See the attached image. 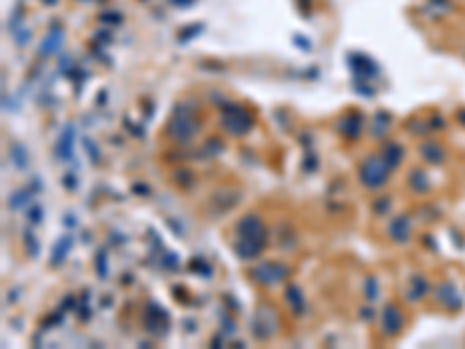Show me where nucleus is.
Segmentation results:
<instances>
[{
  "mask_svg": "<svg viewBox=\"0 0 465 349\" xmlns=\"http://www.w3.org/2000/svg\"><path fill=\"white\" fill-rule=\"evenodd\" d=\"M237 242H235V249L237 254H240L242 259H249V257H256V254L261 252L263 247V226L261 221L256 219V217H247V219L240 221V226H237Z\"/></svg>",
  "mask_w": 465,
  "mask_h": 349,
  "instance_id": "f257e3e1",
  "label": "nucleus"
},
{
  "mask_svg": "<svg viewBox=\"0 0 465 349\" xmlns=\"http://www.w3.org/2000/svg\"><path fill=\"white\" fill-rule=\"evenodd\" d=\"M388 166L382 157H373L368 159L366 163L361 166V182L366 186H382L386 182V174H388Z\"/></svg>",
  "mask_w": 465,
  "mask_h": 349,
  "instance_id": "f03ea898",
  "label": "nucleus"
},
{
  "mask_svg": "<svg viewBox=\"0 0 465 349\" xmlns=\"http://www.w3.org/2000/svg\"><path fill=\"white\" fill-rule=\"evenodd\" d=\"M284 272H286V268H281L277 263H266V266H261L254 270V279L256 282L270 286V284H277L279 279L284 277Z\"/></svg>",
  "mask_w": 465,
  "mask_h": 349,
  "instance_id": "7ed1b4c3",
  "label": "nucleus"
},
{
  "mask_svg": "<svg viewBox=\"0 0 465 349\" xmlns=\"http://www.w3.org/2000/svg\"><path fill=\"white\" fill-rule=\"evenodd\" d=\"M193 130H196V123L186 114H177V119H172L170 123V135H175L177 140H188L193 135Z\"/></svg>",
  "mask_w": 465,
  "mask_h": 349,
  "instance_id": "20e7f679",
  "label": "nucleus"
},
{
  "mask_svg": "<svg viewBox=\"0 0 465 349\" xmlns=\"http://www.w3.org/2000/svg\"><path fill=\"white\" fill-rule=\"evenodd\" d=\"M382 328H384L386 335H395V333H400V328H403V317H400V312L393 308V305H388L384 312H382Z\"/></svg>",
  "mask_w": 465,
  "mask_h": 349,
  "instance_id": "39448f33",
  "label": "nucleus"
},
{
  "mask_svg": "<svg viewBox=\"0 0 465 349\" xmlns=\"http://www.w3.org/2000/svg\"><path fill=\"white\" fill-rule=\"evenodd\" d=\"M61 45H63V33L61 30H52V33L45 37V42H42L40 54H54L56 49H61Z\"/></svg>",
  "mask_w": 465,
  "mask_h": 349,
  "instance_id": "423d86ee",
  "label": "nucleus"
},
{
  "mask_svg": "<svg viewBox=\"0 0 465 349\" xmlns=\"http://www.w3.org/2000/svg\"><path fill=\"white\" fill-rule=\"evenodd\" d=\"M388 235H391L393 240H407V235H410V226H407V219H395L391 223V228H388Z\"/></svg>",
  "mask_w": 465,
  "mask_h": 349,
  "instance_id": "0eeeda50",
  "label": "nucleus"
},
{
  "mask_svg": "<svg viewBox=\"0 0 465 349\" xmlns=\"http://www.w3.org/2000/svg\"><path fill=\"white\" fill-rule=\"evenodd\" d=\"M382 159H384L388 166H395V163H398V159H400V149L395 145H388L384 149V154H382Z\"/></svg>",
  "mask_w": 465,
  "mask_h": 349,
  "instance_id": "6e6552de",
  "label": "nucleus"
}]
</instances>
